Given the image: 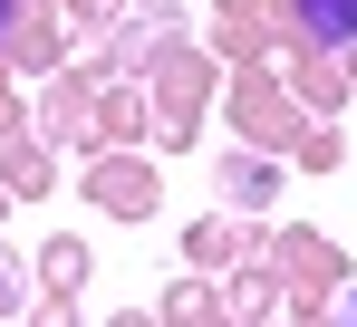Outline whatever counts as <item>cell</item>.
<instances>
[{
  "label": "cell",
  "mask_w": 357,
  "mask_h": 327,
  "mask_svg": "<svg viewBox=\"0 0 357 327\" xmlns=\"http://www.w3.org/2000/svg\"><path fill=\"white\" fill-rule=\"evenodd\" d=\"M299 29L328 39V49H348V39H357V0H299Z\"/></svg>",
  "instance_id": "1"
},
{
  "label": "cell",
  "mask_w": 357,
  "mask_h": 327,
  "mask_svg": "<svg viewBox=\"0 0 357 327\" xmlns=\"http://www.w3.org/2000/svg\"><path fill=\"white\" fill-rule=\"evenodd\" d=\"M0 19H10V0H0Z\"/></svg>",
  "instance_id": "2"
},
{
  "label": "cell",
  "mask_w": 357,
  "mask_h": 327,
  "mask_svg": "<svg viewBox=\"0 0 357 327\" xmlns=\"http://www.w3.org/2000/svg\"><path fill=\"white\" fill-rule=\"evenodd\" d=\"M348 318H357V298H348Z\"/></svg>",
  "instance_id": "3"
}]
</instances>
